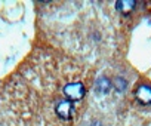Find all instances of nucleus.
I'll return each instance as SVG.
<instances>
[{"mask_svg": "<svg viewBox=\"0 0 151 126\" xmlns=\"http://www.w3.org/2000/svg\"><path fill=\"white\" fill-rule=\"evenodd\" d=\"M135 98L142 102V104H150L151 102V88L150 86H139L135 92Z\"/></svg>", "mask_w": 151, "mask_h": 126, "instance_id": "f257e3e1", "label": "nucleus"}]
</instances>
